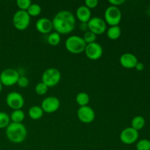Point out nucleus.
Listing matches in <instances>:
<instances>
[{"instance_id": "obj_32", "label": "nucleus", "mask_w": 150, "mask_h": 150, "mask_svg": "<svg viewBox=\"0 0 150 150\" xmlns=\"http://www.w3.org/2000/svg\"><path fill=\"white\" fill-rule=\"evenodd\" d=\"M144 63L142 62H139L137 63V64L136 65V67H135V68L136 69V70H138V71H143L144 70Z\"/></svg>"}, {"instance_id": "obj_29", "label": "nucleus", "mask_w": 150, "mask_h": 150, "mask_svg": "<svg viewBox=\"0 0 150 150\" xmlns=\"http://www.w3.org/2000/svg\"><path fill=\"white\" fill-rule=\"evenodd\" d=\"M29 81L26 76H20V77H19L17 82V84L18 85V86H20V87L21 88H26L29 86Z\"/></svg>"}, {"instance_id": "obj_33", "label": "nucleus", "mask_w": 150, "mask_h": 150, "mask_svg": "<svg viewBox=\"0 0 150 150\" xmlns=\"http://www.w3.org/2000/svg\"><path fill=\"white\" fill-rule=\"evenodd\" d=\"M80 29H81L82 31H85L86 32L88 29V25L87 23H81L80 24Z\"/></svg>"}, {"instance_id": "obj_23", "label": "nucleus", "mask_w": 150, "mask_h": 150, "mask_svg": "<svg viewBox=\"0 0 150 150\" xmlns=\"http://www.w3.org/2000/svg\"><path fill=\"white\" fill-rule=\"evenodd\" d=\"M28 13V14L31 16H39L41 13L42 11V8H41L40 5L37 3H32V4L30 5V7L28 8V10H26Z\"/></svg>"}, {"instance_id": "obj_1", "label": "nucleus", "mask_w": 150, "mask_h": 150, "mask_svg": "<svg viewBox=\"0 0 150 150\" xmlns=\"http://www.w3.org/2000/svg\"><path fill=\"white\" fill-rule=\"evenodd\" d=\"M53 28L55 32L62 35H66L73 32L76 26V18L70 11L60 10L52 20Z\"/></svg>"}, {"instance_id": "obj_8", "label": "nucleus", "mask_w": 150, "mask_h": 150, "mask_svg": "<svg viewBox=\"0 0 150 150\" xmlns=\"http://www.w3.org/2000/svg\"><path fill=\"white\" fill-rule=\"evenodd\" d=\"M6 103L13 110L21 109L24 105V98L18 92H11L6 97Z\"/></svg>"}, {"instance_id": "obj_30", "label": "nucleus", "mask_w": 150, "mask_h": 150, "mask_svg": "<svg viewBox=\"0 0 150 150\" xmlns=\"http://www.w3.org/2000/svg\"><path fill=\"white\" fill-rule=\"evenodd\" d=\"M84 3V5L91 10V9L95 8L98 5L99 2H98V0H85Z\"/></svg>"}, {"instance_id": "obj_31", "label": "nucleus", "mask_w": 150, "mask_h": 150, "mask_svg": "<svg viewBox=\"0 0 150 150\" xmlns=\"http://www.w3.org/2000/svg\"><path fill=\"white\" fill-rule=\"evenodd\" d=\"M125 0H109L108 2L112 6H115V7H118V6L121 5L123 3H125Z\"/></svg>"}, {"instance_id": "obj_21", "label": "nucleus", "mask_w": 150, "mask_h": 150, "mask_svg": "<svg viewBox=\"0 0 150 150\" xmlns=\"http://www.w3.org/2000/svg\"><path fill=\"white\" fill-rule=\"evenodd\" d=\"M145 123H146V122H145L144 118L142 116H136L132 120L131 127L139 131L144 127Z\"/></svg>"}, {"instance_id": "obj_15", "label": "nucleus", "mask_w": 150, "mask_h": 150, "mask_svg": "<svg viewBox=\"0 0 150 150\" xmlns=\"http://www.w3.org/2000/svg\"><path fill=\"white\" fill-rule=\"evenodd\" d=\"M36 29L42 34L51 33L53 28L52 21L48 18H40L36 22Z\"/></svg>"}, {"instance_id": "obj_10", "label": "nucleus", "mask_w": 150, "mask_h": 150, "mask_svg": "<svg viewBox=\"0 0 150 150\" xmlns=\"http://www.w3.org/2000/svg\"><path fill=\"white\" fill-rule=\"evenodd\" d=\"M139 131L135 130L132 127L125 128L120 135V141L125 144H133L139 139Z\"/></svg>"}, {"instance_id": "obj_28", "label": "nucleus", "mask_w": 150, "mask_h": 150, "mask_svg": "<svg viewBox=\"0 0 150 150\" xmlns=\"http://www.w3.org/2000/svg\"><path fill=\"white\" fill-rule=\"evenodd\" d=\"M17 6L18 7L19 10H27L28 8L32 4V1L30 0H17L16 1Z\"/></svg>"}, {"instance_id": "obj_3", "label": "nucleus", "mask_w": 150, "mask_h": 150, "mask_svg": "<svg viewBox=\"0 0 150 150\" xmlns=\"http://www.w3.org/2000/svg\"><path fill=\"white\" fill-rule=\"evenodd\" d=\"M65 48L70 53L73 54H79L84 52L86 43L83 38L79 35H71L65 40Z\"/></svg>"}, {"instance_id": "obj_5", "label": "nucleus", "mask_w": 150, "mask_h": 150, "mask_svg": "<svg viewBox=\"0 0 150 150\" xmlns=\"http://www.w3.org/2000/svg\"><path fill=\"white\" fill-rule=\"evenodd\" d=\"M30 21L31 17L26 10H18L13 15V26L18 30H25L29 26Z\"/></svg>"}, {"instance_id": "obj_20", "label": "nucleus", "mask_w": 150, "mask_h": 150, "mask_svg": "<svg viewBox=\"0 0 150 150\" xmlns=\"http://www.w3.org/2000/svg\"><path fill=\"white\" fill-rule=\"evenodd\" d=\"M89 95L85 92H81L77 94L76 97V101L78 104L81 106H85L88 105L89 103Z\"/></svg>"}, {"instance_id": "obj_2", "label": "nucleus", "mask_w": 150, "mask_h": 150, "mask_svg": "<svg viewBox=\"0 0 150 150\" xmlns=\"http://www.w3.org/2000/svg\"><path fill=\"white\" fill-rule=\"evenodd\" d=\"M6 136L10 142L14 144H21L27 136V129L22 123L10 122L6 127Z\"/></svg>"}, {"instance_id": "obj_4", "label": "nucleus", "mask_w": 150, "mask_h": 150, "mask_svg": "<svg viewBox=\"0 0 150 150\" xmlns=\"http://www.w3.org/2000/svg\"><path fill=\"white\" fill-rule=\"evenodd\" d=\"M61 72L56 67L46 69L42 75V82L48 88L54 87L59 83L61 80Z\"/></svg>"}, {"instance_id": "obj_12", "label": "nucleus", "mask_w": 150, "mask_h": 150, "mask_svg": "<svg viewBox=\"0 0 150 150\" xmlns=\"http://www.w3.org/2000/svg\"><path fill=\"white\" fill-rule=\"evenodd\" d=\"M77 117L81 122L89 124L95 120V112L89 105L81 106L77 111Z\"/></svg>"}, {"instance_id": "obj_6", "label": "nucleus", "mask_w": 150, "mask_h": 150, "mask_svg": "<svg viewBox=\"0 0 150 150\" xmlns=\"http://www.w3.org/2000/svg\"><path fill=\"white\" fill-rule=\"evenodd\" d=\"M122 20V12L118 7L109 6L104 13V21L106 24L111 26H119Z\"/></svg>"}, {"instance_id": "obj_25", "label": "nucleus", "mask_w": 150, "mask_h": 150, "mask_svg": "<svg viewBox=\"0 0 150 150\" xmlns=\"http://www.w3.org/2000/svg\"><path fill=\"white\" fill-rule=\"evenodd\" d=\"M83 39L84 40V42L86 43V45H87V44H90L92 43V42H96L97 35L95 34H94L93 32H91V31L88 30L86 32H85L84 35L83 37Z\"/></svg>"}, {"instance_id": "obj_26", "label": "nucleus", "mask_w": 150, "mask_h": 150, "mask_svg": "<svg viewBox=\"0 0 150 150\" xmlns=\"http://www.w3.org/2000/svg\"><path fill=\"white\" fill-rule=\"evenodd\" d=\"M137 150H150V141L148 139H141L136 144Z\"/></svg>"}, {"instance_id": "obj_27", "label": "nucleus", "mask_w": 150, "mask_h": 150, "mask_svg": "<svg viewBox=\"0 0 150 150\" xmlns=\"http://www.w3.org/2000/svg\"><path fill=\"white\" fill-rule=\"evenodd\" d=\"M35 92H36L38 95H44L47 93L48 90V87L44 83H42V81L39 82L38 83H37V85L35 86Z\"/></svg>"}, {"instance_id": "obj_11", "label": "nucleus", "mask_w": 150, "mask_h": 150, "mask_svg": "<svg viewBox=\"0 0 150 150\" xmlns=\"http://www.w3.org/2000/svg\"><path fill=\"white\" fill-rule=\"evenodd\" d=\"M60 100L55 96H49L43 99L41 103V108L44 113L51 114L54 113L59 108Z\"/></svg>"}, {"instance_id": "obj_22", "label": "nucleus", "mask_w": 150, "mask_h": 150, "mask_svg": "<svg viewBox=\"0 0 150 150\" xmlns=\"http://www.w3.org/2000/svg\"><path fill=\"white\" fill-rule=\"evenodd\" d=\"M47 41L49 43V45H52V46L58 45L61 42V35L57 32H51L48 35Z\"/></svg>"}, {"instance_id": "obj_13", "label": "nucleus", "mask_w": 150, "mask_h": 150, "mask_svg": "<svg viewBox=\"0 0 150 150\" xmlns=\"http://www.w3.org/2000/svg\"><path fill=\"white\" fill-rule=\"evenodd\" d=\"M84 53L89 59L98 60L103 56V49L100 44L95 42L86 45Z\"/></svg>"}, {"instance_id": "obj_9", "label": "nucleus", "mask_w": 150, "mask_h": 150, "mask_svg": "<svg viewBox=\"0 0 150 150\" xmlns=\"http://www.w3.org/2000/svg\"><path fill=\"white\" fill-rule=\"evenodd\" d=\"M88 29L95 34L96 35H102L106 31L107 26L106 23L100 17H92L90 20L88 21Z\"/></svg>"}, {"instance_id": "obj_14", "label": "nucleus", "mask_w": 150, "mask_h": 150, "mask_svg": "<svg viewBox=\"0 0 150 150\" xmlns=\"http://www.w3.org/2000/svg\"><path fill=\"white\" fill-rule=\"evenodd\" d=\"M139 62L136 55L131 53H124L120 58V63L123 67L127 69L135 68Z\"/></svg>"}, {"instance_id": "obj_7", "label": "nucleus", "mask_w": 150, "mask_h": 150, "mask_svg": "<svg viewBox=\"0 0 150 150\" xmlns=\"http://www.w3.org/2000/svg\"><path fill=\"white\" fill-rule=\"evenodd\" d=\"M20 77V74L14 68H6L0 73V81L2 85L11 86L16 84Z\"/></svg>"}, {"instance_id": "obj_34", "label": "nucleus", "mask_w": 150, "mask_h": 150, "mask_svg": "<svg viewBox=\"0 0 150 150\" xmlns=\"http://www.w3.org/2000/svg\"><path fill=\"white\" fill-rule=\"evenodd\" d=\"M2 86H3V85H2V83H1V81H0V93H1V90H2Z\"/></svg>"}, {"instance_id": "obj_17", "label": "nucleus", "mask_w": 150, "mask_h": 150, "mask_svg": "<svg viewBox=\"0 0 150 150\" xmlns=\"http://www.w3.org/2000/svg\"><path fill=\"white\" fill-rule=\"evenodd\" d=\"M29 117L33 120H38L42 117L44 114L43 110L39 105H33L30 107L28 111Z\"/></svg>"}, {"instance_id": "obj_18", "label": "nucleus", "mask_w": 150, "mask_h": 150, "mask_svg": "<svg viewBox=\"0 0 150 150\" xmlns=\"http://www.w3.org/2000/svg\"><path fill=\"white\" fill-rule=\"evenodd\" d=\"M121 34L122 29L120 26H111L107 29V37L112 40H115L120 38Z\"/></svg>"}, {"instance_id": "obj_19", "label": "nucleus", "mask_w": 150, "mask_h": 150, "mask_svg": "<svg viewBox=\"0 0 150 150\" xmlns=\"http://www.w3.org/2000/svg\"><path fill=\"white\" fill-rule=\"evenodd\" d=\"M10 117L12 122L22 123L25 119V113L21 109L13 110Z\"/></svg>"}, {"instance_id": "obj_24", "label": "nucleus", "mask_w": 150, "mask_h": 150, "mask_svg": "<svg viewBox=\"0 0 150 150\" xmlns=\"http://www.w3.org/2000/svg\"><path fill=\"white\" fill-rule=\"evenodd\" d=\"M10 123V117L7 113L0 111V129L6 128Z\"/></svg>"}, {"instance_id": "obj_16", "label": "nucleus", "mask_w": 150, "mask_h": 150, "mask_svg": "<svg viewBox=\"0 0 150 150\" xmlns=\"http://www.w3.org/2000/svg\"><path fill=\"white\" fill-rule=\"evenodd\" d=\"M76 18L81 23H88L92 18V13L90 9L88 8L85 5H81L76 10Z\"/></svg>"}]
</instances>
